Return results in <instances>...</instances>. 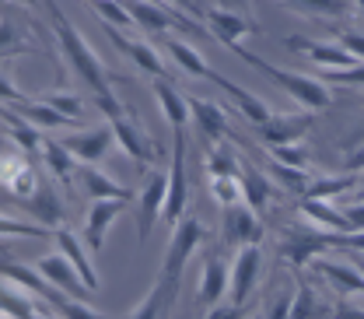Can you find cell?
Instances as JSON below:
<instances>
[{
	"label": "cell",
	"mask_w": 364,
	"mask_h": 319,
	"mask_svg": "<svg viewBox=\"0 0 364 319\" xmlns=\"http://www.w3.org/2000/svg\"><path fill=\"white\" fill-rule=\"evenodd\" d=\"M14 113H18L21 120H28L36 130H70V127H74L67 116H60L56 109H49V105L39 102V98H25V102H18Z\"/></svg>",
	"instance_id": "1f68e13d"
},
{
	"label": "cell",
	"mask_w": 364,
	"mask_h": 319,
	"mask_svg": "<svg viewBox=\"0 0 364 319\" xmlns=\"http://www.w3.org/2000/svg\"><path fill=\"white\" fill-rule=\"evenodd\" d=\"M210 197H214L221 207L242 204V186H238V176H214V179H210Z\"/></svg>",
	"instance_id": "60d3db41"
},
{
	"label": "cell",
	"mask_w": 364,
	"mask_h": 319,
	"mask_svg": "<svg viewBox=\"0 0 364 319\" xmlns=\"http://www.w3.org/2000/svg\"><path fill=\"white\" fill-rule=\"evenodd\" d=\"M39 186V169L32 165L28 155H21L18 147L0 151V189H7L14 200L32 197Z\"/></svg>",
	"instance_id": "8992f818"
},
{
	"label": "cell",
	"mask_w": 364,
	"mask_h": 319,
	"mask_svg": "<svg viewBox=\"0 0 364 319\" xmlns=\"http://www.w3.org/2000/svg\"><path fill=\"white\" fill-rule=\"evenodd\" d=\"M46 11H49V25H53V36H56V43L63 49V60L70 63V70L95 91V98H98V105H102V113H105V120H112V116H119L123 113V102L116 98V91H112V81H116V74H109L105 70V63L98 60V53L91 49V43L67 21V14H63V7L56 4V0H43Z\"/></svg>",
	"instance_id": "6da1fadb"
},
{
	"label": "cell",
	"mask_w": 364,
	"mask_h": 319,
	"mask_svg": "<svg viewBox=\"0 0 364 319\" xmlns=\"http://www.w3.org/2000/svg\"><path fill=\"white\" fill-rule=\"evenodd\" d=\"M225 242L228 246H259L263 242V221L252 207L231 204L225 207Z\"/></svg>",
	"instance_id": "e0dca14e"
},
{
	"label": "cell",
	"mask_w": 364,
	"mask_h": 319,
	"mask_svg": "<svg viewBox=\"0 0 364 319\" xmlns=\"http://www.w3.org/2000/svg\"><path fill=\"white\" fill-rule=\"evenodd\" d=\"M238 186H242V200H245V207H252L256 214L267 211L270 193H273V182L267 179V172H259L256 165H249L245 158H238Z\"/></svg>",
	"instance_id": "d4e9b609"
},
{
	"label": "cell",
	"mask_w": 364,
	"mask_h": 319,
	"mask_svg": "<svg viewBox=\"0 0 364 319\" xmlns=\"http://www.w3.org/2000/svg\"><path fill=\"white\" fill-rule=\"evenodd\" d=\"M74 182L88 193L91 200H123V204H130V200H134V197H130V189H123L112 176H105L98 165H77Z\"/></svg>",
	"instance_id": "44dd1931"
},
{
	"label": "cell",
	"mask_w": 364,
	"mask_h": 319,
	"mask_svg": "<svg viewBox=\"0 0 364 319\" xmlns=\"http://www.w3.org/2000/svg\"><path fill=\"white\" fill-rule=\"evenodd\" d=\"M0 53H32V43L21 39V32L0 14Z\"/></svg>",
	"instance_id": "f6af8a7d"
},
{
	"label": "cell",
	"mask_w": 364,
	"mask_h": 319,
	"mask_svg": "<svg viewBox=\"0 0 364 319\" xmlns=\"http://www.w3.org/2000/svg\"><path fill=\"white\" fill-rule=\"evenodd\" d=\"M25 98H28V95L0 70V105H18V102H25Z\"/></svg>",
	"instance_id": "c3c4849f"
},
{
	"label": "cell",
	"mask_w": 364,
	"mask_h": 319,
	"mask_svg": "<svg viewBox=\"0 0 364 319\" xmlns=\"http://www.w3.org/2000/svg\"><path fill=\"white\" fill-rule=\"evenodd\" d=\"M105 28V36L112 39V46L127 56V60H134L136 67L144 70V74H154V78H168V67H165V60H161V53L154 49V46L147 43V39H134V36H123L119 28H112V25H102Z\"/></svg>",
	"instance_id": "4fadbf2b"
},
{
	"label": "cell",
	"mask_w": 364,
	"mask_h": 319,
	"mask_svg": "<svg viewBox=\"0 0 364 319\" xmlns=\"http://www.w3.org/2000/svg\"><path fill=\"white\" fill-rule=\"evenodd\" d=\"M316 273H322L340 295H361L364 288V277H361V267H350V263H336V260H326V256H316L309 263Z\"/></svg>",
	"instance_id": "4316f807"
},
{
	"label": "cell",
	"mask_w": 364,
	"mask_h": 319,
	"mask_svg": "<svg viewBox=\"0 0 364 319\" xmlns=\"http://www.w3.org/2000/svg\"><path fill=\"white\" fill-rule=\"evenodd\" d=\"M329 319H364V313L358 302H350V295H343L340 302L329 305Z\"/></svg>",
	"instance_id": "7dc6e473"
},
{
	"label": "cell",
	"mask_w": 364,
	"mask_h": 319,
	"mask_svg": "<svg viewBox=\"0 0 364 319\" xmlns=\"http://www.w3.org/2000/svg\"><path fill=\"white\" fill-rule=\"evenodd\" d=\"M361 78H364L361 67H326L318 74L322 85H354V88H361Z\"/></svg>",
	"instance_id": "7bdbcfd3"
},
{
	"label": "cell",
	"mask_w": 364,
	"mask_h": 319,
	"mask_svg": "<svg viewBox=\"0 0 364 319\" xmlns=\"http://www.w3.org/2000/svg\"><path fill=\"white\" fill-rule=\"evenodd\" d=\"M207 242V228L196 214H182L179 221L172 225V242L165 249V260H161V281H182V271L189 263V256L196 253V246Z\"/></svg>",
	"instance_id": "277c9868"
},
{
	"label": "cell",
	"mask_w": 364,
	"mask_h": 319,
	"mask_svg": "<svg viewBox=\"0 0 364 319\" xmlns=\"http://www.w3.org/2000/svg\"><path fill=\"white\" fill-rule=\"evenodd\" d=\"M301 214H305L309 221H316L322 231H336V235H361V231L350 225L343 214H336L326 200H309V197H301Z\"/></svg>",
	"instance_id": "4dcf8cb0"
},
{
	"label": "cell",
	"mask_w": 364,
	"mask_h": 319,
	"mask_svg": "<svg viewBox=\"0 0 364 319\" xmlns=\"http://www.w3.org/2000/svg\"><path fill=\"white\" fill-rule=\"evenodd\" d=\"M123 200H91L88 214H85V239H88V249H102L105 246V235L109 228L116 225V218L123 214Z\"/></svg>",
	"instance_id": "d6986e66"
},
{
	"label": "cell",
	"mask_w": 364,
	"mask_h": 319,
	"mask_svg": "<svg viewBox=\"0 0 364 319\" xmlns=\"http://www.w3.org/2000/svg\"><path fill=\"white\" fill-rule=\"evenodd\" d=\"M0 120L7 123V130H11V140L18 144V151L21 155H39V147H43V134L28 123V120H21L14 109H7V105H0Z\"/></svg>",
	"instance_id": "d6a6232c"
},
{
	"label": "cell",
	"mask_w": 364,
	"mask_h": 319,
	"mask_svg": "<svg viewBox=\"0 0 364 319\" xmlns=\"http://www.w3.org/2000/svg\"><path fill=\"white\" fill-rule=\"evenodd\" d=\"M207 81H214L218 88L225 91L228 98L238 105V113H242V116H245L252 127H256V123H263V120L270 116V105H267V102H263L256 91H249V88H242V85H235V81H228L221 70H210V78H207Z\"/></svg>",
	"instance_id": "ffe728a7"
},
{
	"label": "cell",
	"mask_w": 364,
	"mask_h": 319,
	"mask_svg": "<svg viewBox=\"0 0 364 319\" xmlns=\"http://www.w3.org/2000/svg\"><path fill=\"white\" fill-rule=\"evenodd\" d=\"M0 316H7V319H36L39 316L36 295H28V291H25V288H18L14 281L0 277Z\"/></svg>",
	"instance_id": "f1b7e54d"
},
{
	"label": "cell",
	"mask_w": 364,
	"mask_h": 319,
	"mask_svg": "<svg viewBox=\"0 0 364 319\" xmlns=\"http://www.w3.org/2000/svg\"><path fill=\"white\" fill-rule=\"evenodd\" d=\"M0 319H7V316H0Z\"/></svg>",
	"instance_id": "680465c9"
},
{
	"label": "cell",
	"mask_w": 364,
	"mask_h": 319,
	"mask_svg": "<svg viewBox=\"0 0 364 319\" xmlns=\"http://www.w3.org/2000/svg\"><path fill=\"white\" fill-rule=\"evenodd\" d=\"M154 98H158V105H161V113H165V120H168V127H172V134H182L186 130V123H189V105H186V95H182L168 78H154Z\"/></svg>",
	"instance_id": "cb8c5ba5"
},
{
	"label": "cell",
	"mask_w": 364,
	"mask_h": 319,
	"mask_svg": "<svg viewBox=\"0 0 364 319\" xmlns=\"http://www.w3.org/2000/svg\"><path fill=\"white\" fill-rule=\"evenodd\" d=\"M109 130H112V140L136 162V169H147L154 162V140H151V134L136 123L134 116H127V113L112 116L109 120Z\"/></svg>",
	"instance_id": "9c48e42d"
},
{
	"label": "cell",
	"mask_w": 364,
	"mask_h": 319,
	"mask_svg": "<svg viewBox=\"0 0 364 319\" xmlns=\"http://www.w3.org/2000/svg\"><path fill=\"white\" fill-rule=\"evenodd\" d=\"M203 18L210 21V32L218 36V43H225L228 49L238 43L242 36H252V32H259V25H256L249 14H242V11H231V7H221V4H210V7L203 11Z\"/></svg>",
	"instance_id": "9a60e30c"
},
{
	"label": "cell",
	"mask_w": 364,
	"mask_h": 319,
	"mask_svg": "<svg viewBox=\"0 0 364 319\" xmlns=\"http://www.w3.org/2000/svg\"><path fill=\"white\" fill-rule=\"evenodd\" d=\"M316 123V113H284V116H267L263 123H256V134L267 147H277V144H298L301 137L312 130Z\"/></svg>",
	"instance_id": "30bf717a"
},
{
	"label": "cell",
	"mask_w": 364,
	"mask_h": 319,
	"mask_svg": "<svg viewBox=\"0 0 364 319\" xmlns=\"http://www.w3.org/2000/svg\"><path fill=\"white\" fill-rule=\"evenodd\" d=\"M4 4H7V0H0V11H4Z\"/></svg>",
	"instance_id": "6f0895ef"
},
{
	"label": "cell",
	"mask_w": 364,
	"mask_h": 319,
	"mask_svg": "<svg viewBox=\"0 0 364 319\" xmlns=\"http://www.w3.org/2000/svg\"><path fill=\"white\" fill-rule=\"evenodd\" d=\"M231 53H238L245 63H252L256 70H263L273 85H280V88L287 91V95L305 109V113H322V109H329V105H333V91H329V85H322L318 78L298 74V70H287V67H277V63H270V60H263V56L249 53L242 43L231 46Z\"/></svg>",
	"instance_id": "7a4b0ae2"
},
{
	"label": "cell",
	"mask_w": 364,
	"mask_h": 319,
	"mask_svg": "<svg viewBox=\"0 0 364 319\" xmlns=\"http://www.w3.org/2000/svg\"><path fill=\"white\" fill-rule=\"evenodd\" d=\"M249 319H263V313H256V316H249Z\"/></svg>",
	"instance_id": "9f6ffc18"
},
{
	"label": "cell",
	"mask_w": 364,
	"mask_h": 319,
	"mask_svg": "<svg viewBox=\"0 0 364 319\" xmlns=\"http://www.w3.org/2000/svg\"><path fill=\"white\" fill-rule=\"evenodd\" d=\"M11 4H21V7H36L39 0H11Z\"/></svg>",
	"instance_id": "11a10c76"
},
{
	"label": "cell",
	"mask_w": 364,
	"mask_h": 319,
	"mask_svg": "<svg viewBox=\"0 0 364 319\" xmlns=\"http://www.w3.org/2000/svg\"><path fill=\"white\" fill-rule=\"evenodd\" d=\"M0 235L4 239H46L49 231L36 221H28V218H11V214L0 211Z\"/></svg>",
	"instance_id": "74e56055"
},
{
	"label": "cell",
	"mask_w": 364,
	"mask_h": 319,
	"mask_svg": "<svg viewBox=\"0 0 364 319\" xmlns=\"http://www.w3.org/2000/svg\"><path fill=\"white\" fill-rule=\"evenodd\" d=\"M179 298V284L176 281H154V288L144 295V302H136V309L127 319H168L172 305Z\"/></svg>",
	"instance_id": "603a6c76"
},
{
	"label": "cell",
	"mask_w": 364,
	"mask_h": 319,
	"mask_svg": "<svg viewBox=\"0 0 364 319\" xmlns=\"http://www.w3.org/2000/svg\"><path fill=\"white\" fill-rule=\"evenodd\" d=\"M259 267H263V249L259 246H242L235 253V260L228 263V291L235 305H245V298L252 295L256 281H259Z\"/></svg>",
	"instance_id": "52a82bcc"
},
{
	"label": "cell",
	"mask_w": 364,
	"mask_h": 319,
	"mask_svg": "<svg viewBox=\"0 0 364 319\" xmlns=\"http://www.w3.org/2000/svg\"><path fill=\"white\" fill-rule=\"evenodd\" d=\"M49 305L60 313V319H116V316H102L88 309L81 298H70V295H60V291H49Z\"/></svg>",
	"instance_id": "8d00e7d4"
},
{
	"label": "cell",
	"mask_w": 364,
	"mask_h": 319,
	"mask_svg": "<svg viewBox=\"0 0 364 319\" xmlns=\"http://www.w3.org/2000/svg\"><path fill=\"white\" fill-rule=\"evenodd\" d=\"M214 176H238V158H231L228 151H214L207 158V179Z\"/></svg>",
	"instance_id": "bcb514c9"
},
{
	"label": "cell",
	"mask_w": 364,
	"mask_h": 319,
	"mask_svg": "<svg viewBox=\"0 0 364 319\" xmlns=\"http://www.w3.org/2000/svg\"><path fill=\"white\" fill-rule=\"evenodd\" d=\"M32 271L39 273L53 291H60V295H70V298H81V302H85V295H88V291H85V284L77 281V273H74V267L67 263V256H63V253L39 256V260L32 263Z\"/></svg>",
	"instance_id": "5bb4252c"
},
{
	"label": "cell",
	"mask_w": 364,
	"mask_h": 319,
	"mask_svg": "<svg viewBox=\"0 0 364 319\" xmlns=\"http://www.w3.org/2000/svg\"><path fill=\"white\" fill-rule=\"evenodd\" d=\"M7 242H11V239H4V235H0V256H7V249H11Z\"/></svg>",
	"instance_id": "db71d44e"
},
{
	"label": "cell",
	"mask_w": 364,
	"mask_h": 319,
	"mask_svg": "<svg viewBox=\"0 0 364 319\" xmlns=\"http://www.w3.org/2000/svg\"><path fill=\"white\" fill-rule=\"evenodd\" d=\"M186 204H189V182H186V130H182L172 140V165H168V186H165L161 221L176 225L182 214H186Z\"/></svg>",
	"instance_id": "5b68a950"
},
{
	"label": "cell",
	"mask_w": 364,
	"mask_h": 319,
	"mask_svg": "<svg viewBox=\"0 0 364 319\" xmlns=\"http://www.w3.org/2000/svg\"><path fill=\"white\" fill-rule=\"evenodd\" d=\"M284 46H291V49H298V53H305L312 63H316L318 70H326V67H361V56H354V53H347V49H340L336 43H322V39H305V36H287Z\"/></svg>",
	"instance_id": "2e32d148"
},
{
	"label": "cell",
	"mask_w": 364,
	"mask_h": 319,
	"mask_svg": "<svg viewBox=\"0 0 364 319\" xmlns=\"http://www.w3.org/2000/svg\"><path fill=\"white\" fill-rule=\"evenodd\" d=\"M18 207L36 221V225H43L46 231H53V228L63 225V218H67V207H63V197H60V189L53 186L49 179L39 176V186H36V193L32 197H25V200H18Z\"/></svg>",
	"instance_id": "ba28073f"
},
{
	"label": "cell",
	"mask_w": 364,
	"mask_h": 319,
	"mask_svg": "<svg viewBox=\"0 0 364 319\" xmlns=\"http://www.w3.org/2000/svg\"><path fill=\"white\" fill-rule=\"evenodd\" d=\"M60 144L77 158V165H98L109 155V147H112V130H109V123H95L88 130L60 137Z\"/></svg>",
	"instance_id": "7c38bea8"
},
{
	"label": "cell",
	"mask_w": 364,
	"mask_h": 319,
	"mask_svg": "<svg viewBox=\"0 0 364 319\" xmlns=\"http://www.w3.org/2000/svg\"><path fill=\"white\" fill-rule=\"evenodd\" d=\"M284 4L301 11V14H326V18H336V14L350 11V0H284Z\"/></svg>",
	"instance_id": "ab89813d"
},
{
	"label": "cell",
	"mask_w": 364,
	"mask_h": 319,
	"mask_svg": "<svg viewBox=\"0 0 364 319\" xmlns=\"http://www.w3.org/2000/svg\"><path fill=\"white\" fill-rule=\"evenodd\" d=\"M270 172L273 179L280 182L284 189H291V193H305V186L312 179L305 169H291V165H280V162H270Z\"/></svg>",
	"instance_id": "b9f144b4"
},
{
	"label": "cell",
	"mask_w": 364,
	"mask_h": 319,
	"mask_svg": "<svg viewBox=\"0 0 364 319\" xmlns=\"http://www.w3.org/2000/svg\"><path fill=\"white\" fill-rule=\"evenodd\" d=\"M186 105H189V120L196 123V130L207 137L210 144H221V140H225L228 116L221 113L218 102H210V98H189V95H186Z\"/></svg>",
	"instance_id": "7402d4cb"
},
{
	"label": "cell",
	"mask_w": 364,
	"mask_h": 319,
	"mask_svg": "<svg viewBox=\"0 0 364 319\" xmlns=\"http://www.w3.org/2000/svg\"><path fill=\"white\" fill-rule=\"evenodd\" d=\"M287 319H329V302L309 284V277H298V284L291 291Z\"/></svg>",
	"instance_id": "83f0119b"
},
{
	"label": "cell",
	"mask_w": 364,
	"mask_h": 319,
	"mask_svg": "<svg viewBox=\"0 0 364 319\" xmlns=\"http://www.w3.org/2000/svg\"><path fill=\"white\" fill-rule=\"evenodd\" d=\"M161 4L172 7V11H179V14H186V18H189V14H193V18H203V11H207L203 0H161Z\"/></svg>",
	"instance_id": "681fc988"
},
{
	"label": "cell",
	"mask_w": 364,
	"mask_h": 319,
	"mask_svg": "<svg viewBox=\"0 0 364 319\" xmlns=\"http://www.w3.org/2000/svg\"><path fill=\"white\" fill-rule=\"evenodd\" d=\"M165 49H168V56L179 63L186 74H193V78H203V81L210 78V70H214V67H210V63L200 56V49H193V46L186 43V39H168V43H165Z\"/></svg>",
	"instance_id": "836d02e7"
},
{
	"label": "cell",
	"mask_w": 364,
	"mask_h": 319,
	"mask_svg": "<svg viewBox=\"0 0 364 319\" xmlns=\"http://www.w3.org/2000/svg\"><path fill=\"white\" fill-rule=\"evenodd\" d=\"M91 11L102 18V25H112V28H130V14L123 7V0H88Z\"/></svg>",
	"instance_id": "f35d334b"
},
{
	"label": "cell",
	"mask_w": 364,
	"mask_h": 319,
	"mask_svg": "<svg viewBox=\"0 0 364 319\" xmlns=\"http://www.w3.org/2000/svg\"><path fill=\"white\" fill-rule=\"evenodd\" d=\"M228 291V263L221 256H207L203 260V273H200V284H196V302L203 309L218 305Z\"/></svg>",
	"instance_id": "484cf974"
},
{
	"label": "cell",
	"mask_w": 364,
	"mask_h": 319,
	"mask_svg": "<svg viewBox=\"0 0 364 319\" xmlns=\"http://www.w3.org/2000/svg\"><path fill=\"white\" fill-rule=\"evenodd\" d=\"M270 155H273V162L291 165V169H305L309 165V151L301 144H277V147H270Z\"/></svg>",
	"instance_id": "ee69618b"
},
{
	"label": "cell",
	"mask_w": 364,
	"mask_h": 319,
	"mask_svg": "<svg viewBox=\"0 0 364 319\" xmlns=\"http://www.w3.org/2000/svg\"><path fill=\"white\" fill-rule=\"evenodd\" d=\"M336 46L347 49V53H354V56H361V32H358V28H354V32H340V36H336Z\"/></svg>",
	"instance_id": "f5cc1de1"
},
{
	"label": "cell",
	"mask_w": 364,
	"mask_h": 319,
	"mask_svg": "<svg viewBox=\"0 0 364 319\" xmlns=\"http://www.w3.org/2000/svg\"><path fill=\"white\" fill-rule=\"evenodd\" d=\"M53 239H56V246H60V253L67 256V263L74 267V273H77V281L85 284V291H98V271H95V263L88 260V253H85V242L70 231V228H53Z\"/></svg>",
	"instance_id": "ac0fdd59"
},
{
	"label": "cell",
	"mask_w": 364,
	"mask_h": 319,
	"mask_svg": "<svg viewBox=\"0 0 364 319\" xmlns=\"http://www.w3.org/2000/svg\"><path fill=\"white\" fill-rule=\"evenodd\" d=\"M361 246V235H336V231H305V228H287L280 235V256L291 267H309L316 256L336 249V246Z\"/></svg>",
	"instance_id": "3957f363"
},
{
	"label": "cell",
	"mask_w": 364,
	"mask_h": 319,
	"mask_svg": "<svg viewBox=\"0 0 364 319\" xmlns=\"http://www.w3.org/2000/svg\"><path fill=\"white\" fill-rule=\"evenodd\" d=\"M350 186H358V172L354 176H318V179H309L305 186V193L301 197H309V200H329V197H336L340 189H350Z\"/></svg>",
	"instance_id": "d590c367"
},
{
	"label": "cell",
	"mask_w": 364,
	"mask_h": 319,
	"mask_svg": "<svg viewBox=\"0 0 364 319\" xmlns=\"http://www.w3.org/2000/svg\"><path fill=\"white\" fill-rule=\"evenodd\" d=\"M165 186H168V176H165V172H154V176H147L144 189L136 193V239H140V242H147L154 225L161 221Z\"/></svg>",
	"instance_id": "8fae6325"
},
{
	"label": "cell",
	"mask_w": 364,
	"mask_h": 319,
	"mask_svg": "<svg viewBox=\"0 0 364 319\" xmlns=\"http://www.w3.org/2000/svg\"><path fill=\"white\" fill-rule=\"evenodd\" d=\"M39 102H46L49 109H56L60 116H67L70 123H81L85 120V102H81V95H74V91H46L39 95Z\"/></svg>",
	"instance_id": "e575fe53"
},
{
	"label": "cell",
	"mask_w": 364,
	"mask_h": 319,
	"mask_svg": "<svg viewBox=\"0 0 364 319\" xmlns=\"http://www.w3.org/2000/svg\"><path fill=\"white\" fill-rule=\"evenodd\" d=\"M203 319H245V305H235V302H228V305H210V313Z\"/></svg>",
	"instance_id": "f907efd6"
},
{
	"label": "cell",
	"mask_w": 364,
	"mask_h": 319,
	"mask_svg": "<svg viewBox=\"0 0 364 319\" xmlns=\"http://www.w3.org/2000/svg\"><path fill=\"white\" fill-rule=\"evenodd\" d=\"M43 162L46 169L56 176V182H63V186H70L74 182V172H77V158L56 140V137H43Z\"/></svg>",
	"instance_id": "f546056e"
},
{
	"label": "cell",
	"mask_w": 364,
	"mask_h": 319,
	"mask_svg": "<svg viewBox=\"0 0 364 319\" xmlns=\"http://www.w3.org/2000/svg\"><path fill=\"white\" fill-rule=\"evenodd\" d=\"M287 309H291V291H280L270 298V309L263 319H287Z\"/></svg>",
	"instance_id": "816d5d0a"
}]
</instances>
